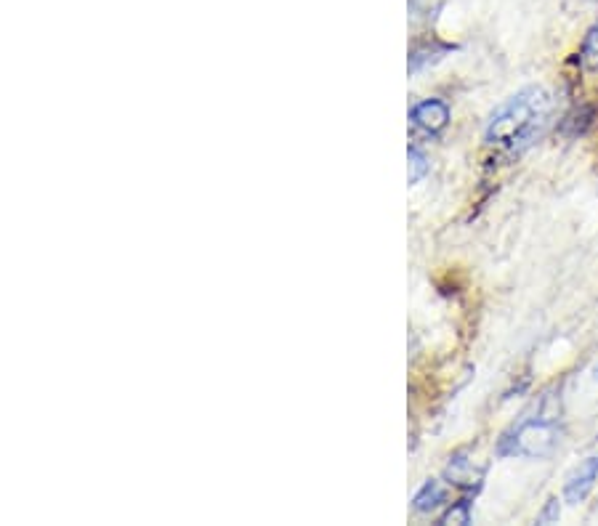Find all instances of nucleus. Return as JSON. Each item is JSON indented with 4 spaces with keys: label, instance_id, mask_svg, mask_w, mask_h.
Returning <instances> with one entry per match:
<instances>
[{
    "label": "nucleus",
    "instance_id": "nucleus-11",
    "mask_svg": "<svg viewBox=\"0 0 598 526\" xmlns=\"http://www.w3.org/2000/svg\"><path fill=\"white\" fill-rule=\"evenodd\" d=\"M596 380H598V367H596Z\"/></svg>",
    "mask_w": 598,
    "mask_h": 526
},
{
    "label": "nucleus",
    "instance_id": "nucleus-8",
    "mask_svg": "<svg viewBox=\"0 0 598 526\" xmlns=\"http://www.w3.org/2000/svg\"><path fill=\"white\" fill-rule=\"evenodd\" d=\"M439 524L442 526L471 524V503H468V500H460V503H455L452 508H447V513H444L442 519H439Z\"/></svg>",
    "mask_w": 598,
    "mask_h": 526
},
{
    "label": "nucleus",
    "instance_id": "nucleus-7",
    "mask_svg": "<svg viewBox=\"0 0 598 526\" xmlns=\"http://www.w3.org/2000/svg\"><path fill=\"white\" fill-rule=\"evenodd\" d=\"M452 46H434V48H415L410 54V72L423 70L426 64L439 62L444 54H450Z\"/></svg>",
    "mask_w": 598,
    "mask_h": 526
},
{
    "label": "nucleus",
    "instance_id": "nucleus-1",
    "mask_svg": "<svg viewBox=\"0 0 598 526\" xmlns=\"http://www.w3.org/2000/svg\"><path fill=\"white\" fill-rule=\"evenodd\" d=\"M548 117H551V93L543 86H529L513 93L511 99L492 112L484 128V141L505 152H521L543 133Z\"/></svg>",
    "mask_w": 598,
    "mask_h": 526
},
{
    "label": "nucleus",
    "instance_id": "nucleus-10",
    "mask_svg": "<svg viewBox=\"0 0 598 526\" xmlns=\"http://www.w3.org/2000/svg\"><path fill=\"white\" fill-rule=\"evenodd\" d=\"M561 519V505L556 497H551L548 503H545V508L540 513H537V524H553V521Z\"/></svg>",
    "mask_w": 598,
    "mask_h": 526
},
{
    "label": "nucleus",
    "instance_id": "nucleus-5",
    "mask_svg": "<svg viewBox=\"0 0 598 526\" xmlns=\"http://www.w3.org/2000/svg\"><path fill=\"white\" fill-rule=\"evenodd\" d=\"M444 473H447V479H450V484H455V487L474 489L479 487V481H482L484 468H476L474 460H468L466 455H455Z\"/></svg>",
    "mask_w": 598,
    "mask_h": 526
},
{
    "label": "nucleus",
    "instance_id": "nucleus-6",
    "mask_svg": "<svg viewBox=\"0 0 598 526\" xmlns=\"http://www.w3.org/2000/svg\"><path fill=\"white\" fill-rule=\"evenodd\" d=\"M447 500V492H444V487L439 484V481H426L423 487L415 492V497H412V508H415V513H431L436 511L439 505Z\"/></svg>",
    "mask_w": 598,
    "mask_h": 526
},
{
    "label": "nucleus",
    "instance_id": "nucleus-4",
    "mask_svg": "<svg viewBox=\"0 0 598 526\" xmlns=\"http://www.w3.org/2000/svg\"><path fill=\"white\" fill-rule=\"evenodd\" d=\"M598 479V457H585L583 463L577 465L575 471L567 476V484H564V500L569 505H580L588 500V495L593 492Z\"/></svg>",
    "mask_w": 598,
    "mask_h": 526
},
{
    "label": "nucleus",
    "instance_id": "nucleus-9",
    "mask_svg": "<svg viewBox=\"0 0 598 526\" xmlns=\"http://www.w3.org/2000/svg\"><path fill=\"white\" fill-rule=\"evenodd\" d=\"M407 160H410V186H415L428 176V160L418 147L407 149Z\"/></svg>",
    "mask_w": 598,
    "mask_h": 526
},
{
    "label": "nucleus",
    "instance_id": "nucleus-2",
    "mask_svg": "<svg viewBox=\"0 0 598 526\" xmlns=\"http://www.w3.org/2000/svg\"><path fill=\"white\" fill-rule=\"evenodd\" d=\"M561 431L553 415L537 412L529 418L519 420L511 431H505L498 444V455L503 457H529V460H543L553 455L559 447Z\"/></svg>",
    "mask_w": 598,
    "mask_h": 526
},
{
    "label": "nucleus",
    "instance_id": "nucleus-3",
    "mask_svg": "<svg viewBox=\"0 0 598 526\" xmlns=\"http://www.w3.org/2000/svg\"><path fill=\"white\" fill-rule=\"evenodd\" d=\"M410 123L415 131L426 133V136H436L442 133L450 123V107L442 99H426L415 104L410 112Z\"/></svg>",
    "mask_w": 598,
    "mask_h": 526
}]
</instances>
